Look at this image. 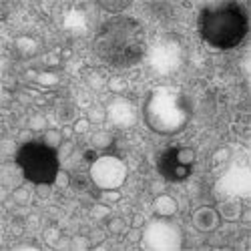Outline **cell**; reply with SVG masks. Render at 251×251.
<instances>
[{"label": "cell", "instance_id": "1", "mask_svg": "<svg viewBox=\"0 0 251 251\" xmlns=\"http://www.w3.org/2000/svg\"><path fill=\"white\" fill-rule=\"evenodd\" d=\"M93 50L99 60L111 69H131L139 65L147 50L145 28L135 18L115 16L107 20L95 34Z\"/></svg>", "mask_w": 251, "mask_h": 251}, {"label": "cell", "instance_id": "2", "mask_svg": "<svg viewBox=\"0 0 251 251\" xmlns=\"http://www.w3.org/2000/svg\"><path fill=\"white\" fill-rule=\"evenodd\" d=\"M197 26L203 43L217 50H229L243 43L247 16L239 4H209L199 12Z\"/></svg>", "mask_w": 251, "mask_h": 251}, {"label": "cell", "instance_id": "3", "mask_svg": "<svg viewBox=\"0 0 251 251\" xmlns=\"http://www.w3.org/2000/svg\"><path fill=\"white\" fill-rule=\"evenodd\" d=\"M16 163L25 179L34 185H50L58 179V157L47 143L30 141L18 149Z\"/></svg>", "mask_w": 251, "mask_h": 251}, {"label": "cell", "instance_id": "4", "mask_svg": "<svg viewBox=\"0 0 251 251\" xmlns=\"http://www.w3.org/2000/svg\"><path fill=\"white\" fill-rule=\"evenodd\" d=\"M195 165V151L187 149V147H171L167 149L161 157H159V173L163 179L167 181H185L187 177L191 175Z\"/></svg>", "mask_w": 251, "mask_h": 251}, {"label": "cell", "instance_id": "5", "mask_svg": "<svg viewBox=\"0 0 251 251\" xmlns=\"http://www.w3.org/2000/svg\"><path fill=\"white\" fill-rule=\"evenodd\" d=\"M193 225L199 229V231H213V229L219 225V215H217V211H213V209L203 207L199 211H195Z\"/></svg>", "mask_w": 251, "mask_h": 251}, {"label": "cell", "instance_id": "6", "mask_svg": "<svg viewBox=\"0 0 251 251\" xmlns=\"http://www.w3.org/2000/svg\"><path fill=\"white\" fill-rule=\"evenodd\" d=\"M87 125H89L87 121H80V123H76V127H75V129H76L78 133H85V131H87Z\"/></svg>", "mask_w": 251, "mask_h": 251}, {"label": "cell", "instance_id": "7", "mask_svg": "<svg viewBox=\"0 0 251 251\" xmlns=\"http://www.w3.org/2000/svg\"><path fill=\"white\" fill-rule=\"evenodd\" d=\"M85 159H87V161H95V159H97V153L87 151V153H85Z\"/></svg>", "mask_w": 251, "mask_h": 251}]
</instances>
